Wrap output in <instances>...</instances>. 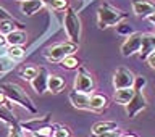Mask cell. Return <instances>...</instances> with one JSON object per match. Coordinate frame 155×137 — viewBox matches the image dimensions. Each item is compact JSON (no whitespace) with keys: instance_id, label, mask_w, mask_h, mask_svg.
Here are the masks:
<instances>
[{"instance_id":"obj_1","label":"cell","mask_w":155,"mask_h":137,"mask_svg":"<svg viewBox=\"0 0 155 137\" xmlns=\"http://www.w3.org/2000/svg\"><path fill=\"white\" fill-rule=\"evenodd\" d=\"M2 90H3V95L7 97L8 102L18 103L19 106L26 108L29 113H32V115L37 113L36 105L32 103V100L29 99V95L26 94V92H24L23 87H19L18 84H15V82H7V84L2 86Z\"/></svg>"},{"instance_id":"obj_2","label":"cell","mask_w":155,"mask_h":137,"mask_svg":"<svg viewBox=\"0 0 155 137\" xmlns=\"http://www.w3.org/2000/svg\"><path fill=\"white\" fill-rule=\"evenodd\" d=\"M97 18H99V28L105 29V28L120 24L123 19L128 18V13L111 7L110 3H102L99 7V11H97Z\"/></svg>"},{"instance_id":"obj_3","label":"cell","mask_w":155,"mask_h":137,"mask_svg":"<svg viewBox=\"0 0 155 137\" xmlns=\"http://www.w3.org/2000/svg\"><path fill=\"white\" fill-rule=\"evenodd\" d=\"M63 26H65V32L70 42L79 45V39H81V19L78 16L74 8H66L65 19H63Z\"/></svg>"},{"instance_id":"obj_4","label":"cell","mask_w":155,"mask_h":137,"mask_svg":"<svg viewBox=\"0 0 155 137\" xmlns=\"http://www.w3.org/2000/svg\"><path fill=\"white\" fill-rule=\"evenodd\" d=\"M78 47H79V45H76V44H73V42L57 44V45H52L50 48H47L45 58L48 61H52V63H61L66 57L74 55V52L78 50Z\"/></svg>"},{"instance_id":"obj_5","label":"cell","mask_w":155,"mask_h":137,"mask_svg":"<svg viewBox=\"0 0 155 137\" xmlns=\"http://www.w3.org/2000/svg\"><path fill=\"white\" fill-rule=\"evenodd\" d=\"M74 90L87 95L94 92V77L84 66H79V71L74 77Z\"/></svg>"},{"instance_id":"obj_6","label":"cell","mask_w":155,"mask_h":137,"mask_svg":"<svg viewBox=\"0 0 155 137\" xmlns=\"http://www.w3.org/2000/svg\"><path fill=\"white\" fill-rule=\"evenodd\" d=\"M136 76L128 68H118L113 74V87L116 90L120 89H133Z\"/></svg>"},{"instance_id":"obj_7","label":"cell","mask_w":155,"mask_h":137,"mask_svg":"<svg viewBox=\"0 0 155 137\" xmlns=\"http://www.w3.org/2000/svg\"><path fill=\"white\" fill-rule=\"evenodd\" d=\"M124 108H126V113H128L129 118H134L139 111L145 110L147 108V100H145L144 94L140 90H134V97L124 105Z\"/></svg>"},{"instance_id":"obj_8","label":"cell","mask_w":155,"mask_h":137,"mask_svg":"<svg viewBox=\"0 0 155 137\" xmlns=\"http://www.w3.org/2000/svg\"><path fill=\"white\" fill-rule=\"evenodd\" d=\"M140 44H142V32H133L131 36L126 37V41L121 45V55L123 57H131L139 52Z\"/></svg>"},{"instance_id":"obj_9","label":"cell","mask_w":155,"mask_h":137,"mask_svg":"<svg viewBox=\"0 0 155 137\" xmlns=\"http://www.w3.org/2000/svg\"><path fill=\"white\" fill-rule=\"evenodd\" d=\"M133 11L140 18H149L155 13V5L149 0H133Z\"/></svg>"},{"instance_id":"obj_10","label":"cell","mask_w":155,"mask_h":137,"mask_svg":"<svg viewBox=\"0 0 155 137\" xmlns=\"http://www.w3.org/2000/svg\"><path fill=\"white\" fill-rule=\"evenodd\" d=\"M152 52H155V34H142V44L139 48V58L147 60V57Z\"/></svg>"},{"instance_id":"obj_11","label":"cell","mask_w":155,"mask_h":137,"mask_svg":"<svg viewBox=\"0 0 155 137\" xmlns=\"http://www.w3.org/2000/svg\"><path fill=\"white\" fill-rule=\"evenodd\" d=\"M48 121H50V115H45L42 119H31V121H28V123H21L19 124V128H21L24 132H31V134H36L37 131H41L44 129L45 126H48Z\"/></svg>"},{"instance_id":"obj_12","label":"cell","mask_w":155,"mask_h":137,"mask_svg":"<svg viewBox=\"0 0 155 137\" xmlns=\"http://www.w3.org/2000/svg\"><path fill=\"white\" fill-rule=\"evenodd\" d=\"M47 79H48V73L45 68H39L36 77L31 81L32 89L37 92V94H44L47 90Z\"/></svg>"},{"instance_id":"obj_13","label":"cell","mask_w":155,"mask_h":137,"mask_svg":"<svg viewBox=\"0 0 155 137\" xmlns=\"http://www.w3.org/2000/svg\"><path fill=\"white\" fill-rule=\"evenodd\" d=\"M89 97L87 94H81V92H76L73 90L70 92V102L71 105L78 110H91V105H89Z\"/></svg>"},{"instance_id":"obj_14","label":"cell","mask_w":155,"mask_h":137,"mask_svg":"<svg viewBox=\"0 0 155 137\" xmlns=\"http://www.w3.org/2000/svg\"><path fill=\"white\" fill-rule=\"evenodd\" d=\"M5 41H7L8 47H23L24 44H26V41H28V34L24 31L16 29V31L10 32L8 36H5Z\"/></svg>"},{"instance_id":"obj_15","label":"cell","mask_w":155,"mask_h":137,"mask_svg":"<svg viewBox=\"0 0 155 137\" xmlns=\"http://www.w3.org/2000/svg\"><path fill=\"white\" fill-rule=\"evenodd\" d=\"M44 3L41 0H23L21 2V11L24 15H28V16H32V15H36L39 10H42Z\"/></svg>"},{"instance_id":"obj_16","label":"cell","mask_w":155,"mask_h":137,"mask_svg":"<svg viewBox=\"0 0 155 137\" xmlns=\"http://www.w3.org/2000/svg\"><path fill=\"white\" fill-rule=\"evenodd\" d=\"M118 129V124L115 121H100V123L94 124L92 128V135H102L105 132H110V131Z\"/></svg>"},{"instance_id":"obj_17","label":"cell","mask_w":155,"mask_h":137,"mask_svg":"<svg viewBox=\"0 0 155 137\" xmlns=\"http://www.w3.org/2000/svg\"><path fill=\"white\" fill-rule=\"evenodd\" d=\"M65 87V79L60 77L58 74H48V79H47V90L50 92H61V89Z\"/></svg>"},{"instance_id":"obj_18","label":"cell","mask_w":155,"mask_h":137,"mask_svg":"<svg viewBox=\"0 0 155 137\" xmlns=\"http://www.w3.org/2000/svg\"><path fill=\"white\" fill-rule=\"evenodd\" d=\"M89 105H91V110H104L108 105V100H107L105 95L94 94L89 97Z\"/></svg>"},{"instance_id":"obj_19","label":"cell","mask_w":155,"mask_h":137,"mask_svg":"<svg viewBox=\"0 0 155 137\" xmlns=\"http://www.w3.org/2000/svg\"><path fill=\"white\" fill-rule=\"evenodd\" d=\"M134 97V89H120L115 92V102L121 105H126Z\"/></svg>"},{"instance_id":"obj_20","label":"cell","mask_w":155,"mask_h":137,"mask_svg":"<svg viewBox=\"0 0 155 137\" xmlns=\"http://www.w3.org/2000/svg\"><path fill=\"white\" fill-rule=\"evenodd\" d=\"M0 121H3V123L8 124V126H13V124L18 123V121L15 119L12 110L7 108V106H3V105H0Z\"/></svg>"},{"instance_id":"obj_21","label":"cell","mask_w":155,"mask_h":137,"mask_svg":"<svg viewBox=\"0 0 155 137\" xmlns=\"http://www.w3.org/2000/svg\"><path fill=\"white\" fill-rule=\"evenodd\" d=\"M24 53H26V50H24L23 47H8L7 50H5V55L13 61L21 60V58L24 57Z\"/></svg>"},{"instance_id":"obj_22","label":"cell","mask_w":155,"mask_h":137,"mask_svg":"<svg viewBox=\"0 0 155 137\" xmlns=\"http://www.w3.org/2000/svg\"><path fill=\"white\" fill-rule=\"evenodd\" d=\"M16 31V23L15 19H5V21H0V34L2 36H8L10 32Z\"/></svg>"},{"instance_id":"obj_23","label":"cell","mask_w":155,"mask_h":137,"mask_svg":"<svg viewBox=\"0 0 155 137\" xmlns=\"http://www.w3.org/2000/svg\"><path fill=\"white\" fill-rule=\"evenodd\" d=\"M37 71H39L37 66H26V68H23V70H21V77H23L24 81H29V82H31L34 77H36Z\"/></svg>"},{"instance_id":"obj_24","label":"cell","mask_w":155,"mask_h":137,"mask_svg":"<svg viewBox=\"0 0 155 137\" xmlns=\"http://www.w3.org/2000/svg\"><path fill=\"white\" fill-rule=\"evenodd\" d=\"M15 66V61L10 60L7 55H0V73H7Z\"/></svg>"},{"instance_id":"obj_25","label":"cell","mask_w":155,"mask_h":137,"mask_svg":"<svg viewBox=\"0 0 155 137\" xmlns=\"http://www.w3.org/2000/svg\"><path fill=\"white\" fill-rule=\"evenodd\" d=\"M52 137H71V131L68 129L66 126H61V124H58V126H57V129L53 131Z\"/></svg>"},{"instance_id":"obj_26","label":"cell","mask_w":155,"mask_h":137,"mask_svg":"<svg viewBox=\"0 0 155 137\" xmlns=\"http://www.w3.org/2000/svg\"><path fill=\"white\" fill-rule=\"evenodd\" d=\"M63 63V66L68 68V70H73V68H78V65H79V61H78V58L74 55H70V57H66L65 60L61 61Z\"/></svg>"},{"instance_id":"obj_27","label":"cell","mask_w":155,"mask_h":137,"mask_svg":"<svg viewBox=\"0 0 155 137\" xmlns=\"http://www.w3.org/2000/svg\"><path fill=\"white\" fill-rule=\"evenodd\" d=\"M48 7L53 10H65V8H68V2L66 0H50Z\"/></svg>"},{"instance_id":"obj_28","label":"cell","mask_w":155,"mask_h":137,"mask_svg":"<svg viewBox=\"0 0 155 137\" xmlns=\"http://www.w3.org/2000/svg\"><path fill=\"white\" fill-rule=\"evenodd\" d=\"M116 32H118V34H123V36H131V34H133V29H131L129 24L120 23V24H116Z\"/></svg>"},{"instance_id":"obj_29","label":"cell","mask_w":155,"mask_h":137,"mask_svg":"<svg viewBox=\"0 0 155 137\" xmlns=\"http://www.w3.org/2000/svg\"><path fill=\"white\" fill-rule=\"evenodd\" d=\"M8 137H23V131L19 128V124H13L10 126V132H8Z\"/></svg>"},{"instance_id":"obj_30","label":"cell","mask_w":155,"mask_h":137,"mask_svg":"<svg viewBox=\"0 0 155 137\" xmlns=\"http://www.w3.org/2000/svg\"><path fill=\"white\" fill-rule=\"evenodd\" d=\"M145 84H147V79H145V77H142V76H140V77H136V79H134L133 89H134V90H140V92H142V89H144V86H145Z\"/></svg>"},{"instance_id":"obj_31","label":"cell","mask_w":155,"mask_h":137,"mask_svg":"<svg viewBox=\"0 0 155 137\" xmlns=\"http://www.w3.org/2000/svg\"><path fill=\"white\" fill-rule=\"evenodd\" d=\"M94 137H121V132L118 129H115V131H110V132H105L102 135H94Z\"/></svg>"},{"instance_id":"obj_32","label":"cell","mask_w":155,"mask_h":137,"mask_svg":"<svg viewBox=\"0 0 155 137\" xmlns=\"http://www.w3.org/2000/svg\"><path fill=\"white\" fill-rule=\"evenodd\" d=\"M5 19H13V18H12V15H10L7 10L0 7V21H5Z\"/></svg>"},{"instance_id":"obj_33","label":"cell","mask_w":155,"mask_h":137,"mask_svg":"<svg viewBox=\"0 0 155 137\" xmlns=\"http://www.w3.org/2000/svg\"><path fill=\"white\" fill-rule=\"evenodd\" d=\"M0 105H3V106H7V108L12 110V106L8 105V100H7V97L3 95V92H0Z\"/></svg>"},{"instance_id":"obj_34","label":"cell","mask_w":155,"mask_h":137,"mask_svg":"<svg viewBox=\"0 0 155 137\" xmlns=\"http://www.w3.org/2000/svg\"><path fill=\"white\" fill-rule=\"evenodd\" d=\"M147 61H149L150 68H153V70H155V52H152V53L147 57Z\"/></svg>"},{"instance_id":"obj_35","label":"cell","mask_w":155,"mask_h":137,"mask_svg":"<svg viewBox=\"0 0 155 137\" xmlns=\"http://www.w3.org/2000/svg\"><path fill=\"white\" fill-rule=\"evenodd\" d=\"M5 45H7V41H5V36H2V34H0V48H3Z\"/></svg>"},{"instance_id":"obj_36","label":"cell","mask_w":155,"mask_h":137,"mask_svg":"<svg viewBox=\"0 0 155 137\" xmlns=\"http://www.w3.org/2000/svg\"><path fill=\"white\" fill-rule=\"evenodd\" d=\"M147 19H149V21H150V23H152L153 26H155V13H153V15H150V16H149Z\"/></svg>"},{"instance_id":"obj_37","label":"cell","mask_w":155,"mask_h":137,"mask_svg":"<svg viewBox=\"0 0 155 137\" xmlns=\"http://www.w3.org/2000/svg\"><path fill=\"white\" fill-rule=\"evenodd\" d=\"M121 137H137L136 134H121Z\"/></svg>"},{"instance_id":"obj_38","label":"cell","mask_w":155,"mask_h":137,"mask_svg":"<svg viewBox=\"0 0 155 137\" xmlns=\"http://www.w3.org/2000/svg\"><path fill=\"white\" fill-rule=\"evenodd\" d=\"M23 137H36V135L31 134V132H24V134H23Z\"/></svg>"},{"instance_id":"obj_39","label":"cell","mask_w":155,"mask_h":137,"mask_svg":"<svg viewBox=\"0 0 155 137\" xmlns=\"http://www.w3.org/2000/svg\"><path fill=\"white\" fill-rule=\"evenodd\" d=\"M41 2H42V3H44V5H45V3H47V5H48V2H50V0H41Z\"/></svg>"},{"instance_id":"obj_40","label":"cell","mask_w":155,"mask_h":137,"mask_svg":"<svg viewBox=\"0 0 155 137\" xmlns=\"http://www.w3.org/2000/svg\"><path fill=\"white\" fill-rule=\"evenodd\" d=\"M79 2H82V8H84V5H86V3H84V0H79Z\"/></svg>"},{"instance_id":"obj_41","label":"cell","mask_w":155,"mask_h":137,"mask_svg":"<svg viewBox=\"0 0 155 137\" xmlns=\"http://www.w3.org/2000/svg\"><path fill=\"white\" fill-rule=\"evenodd\" d=\"M19 2H23V0H19Z\"/></svg>"}]
</instances>
